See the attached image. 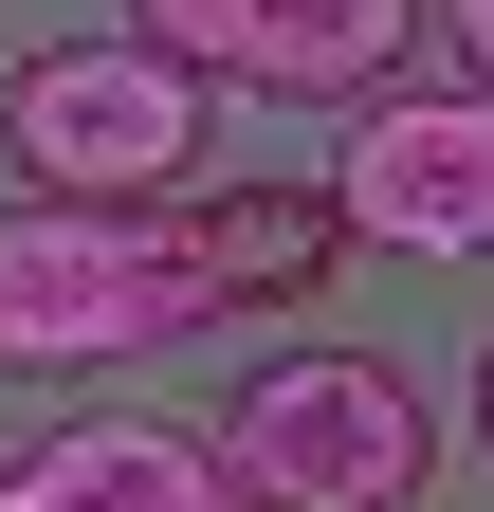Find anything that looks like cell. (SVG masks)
I'll list each match as a JSON object with an SVG mask.
<instances>
[{
	"mask_svg": "<svg viewBox=\"0 0 494 512\" xmlns=\"http://www.w3.org/2000/svg\"><path fill=\"white\" fill-rule=\"evenodd\" d=\"M220 476H238V512H421L440 403L385 348H275L220 403Z\"/></svg>",
	"mask_w": 494,
	"mask_h": 512,
	"instance_id": "cell-1",
	"label": "cell"
},
{
	"mask_svg": "<svg viewBox=\"0 0 494 512\" xmlns=\"http://www.w3.org/2000/svg\"><path fill=\"white\" fill-rule=\"evenodd\" d=\"M202 330L183 220L147 202H0V366L74 384V366H147Z\"/></svg>",
	"mask_w": 494,
	"mask_h": 512,
	"instance_id": "cell-2",
	"label": "cell"
},
{
	"mask_svg": "<svg viewBox=\"0 0 494 512\" xmlns=\"http://www.w3.org/2000/svg\"><path fill=\"white\" fill-rule=\"evenodd\" d=\"M0 165L19 202H165L202 165V74L165 37H37L0 74Z\"/></svg>",
	"mask_w": 494,
	"mask_h": 512,
	"instance_id": "cell-3",
	"label": "cell"
},
{
	"mask_svg": "<svg viewBox=\"0 0 494 512\" xmlns=\"http://www.w3.org/2000/svg\"><path fill=\"white\" fill-rule=\"evenodd\" d=\"M330 202L385 256H494V92L476 74H385L330 147Z\"/></svg>",
	"mask_w": 494,
	"mask_h": 512,
	"instance_id": "cell-4",
	"label": "cell"
},
{
	"mask_svg": "<svg viewBox=\"0 0 494 512\" xmlns=\"http://www.w3.org/2000/svg\"><path fill=\"white\" fill-rule=\"evenodd\" d=\"M129 37H165L202 92H312V110H366L403 74L421 0H129Z\"/></svg>",
	"mask_w": 494,
	"mask_h": 512,
	"instance_id": "cell-5",
	"label": "cell"
},
{
	"mask_svg": "<svg viewBox=\"0 0 494 512\" xmlns=\"http://www.w3.org/2000/svg\"><path fill=\"white\" fill-rule=\"evenodd\" d=\"M183 275H202V330L220 311H312L348 275V202L330 183H220V202H183Z\"/></svg>",
	"mask_w": 494,
	"mask_h": 512,
	"instance_id": "cell-6",
	"label": "cell"
},
{
	"mask_svg": "<svg viewBox=\"0 0 494 512\" xmlns=\"http://www.w3.org/2000/svg\"><path fill=\"white\" fill-rule=\"evenodd\" d=\"M19 494L37 512H238L220 439H165V421H55L19 458Z\"/></svg>",
	"mask_w": 494,
	"mask_h": 512,
	"instance_id": "cell-7",
	"label": "cell"
},
{
	"mask_svg": "<svg viewBox=\"0 0 494 512\" xmlns=\"http://www.w3.org/2000/svg\"><path fill=\"white\" fill-rule=\"evenodd\" d=\"M458 74H476V92H494V0H458Z\"/></svg>",
	"mask_w": 494,
	"mask_h": 512,
	"instance_id": "cell-8",
	"label": "cell"
},
{
	"mask_svg": "<svg viewBox=\"0 0 494 512\" xmlns=\"http://www.w3.org/2000/svg\"><path fill=\"white\" fill-rule=\"evenodd\" d=\"M476 439H494V348H476Z\"/></svg>",
	"mask_w": 494,
	"mask_h": 512,
	"instance_id": "cell-9",
	"label": "cell"
},
{
	"mask_svg": "<svg viewBox=\"0 0 494 512\" xmlns=\"http://www.w3.org/2000/svg\"><path fill=\"white\" fill-rule=\"evenodd\" d=\"M0 512H37V494H19V476H0Z\"/></svg>",
	"mask_w": 494,
	"mask_h": 512,
	"instance_id": "cell-10",
	"label": "cell"
}]
</instances>
